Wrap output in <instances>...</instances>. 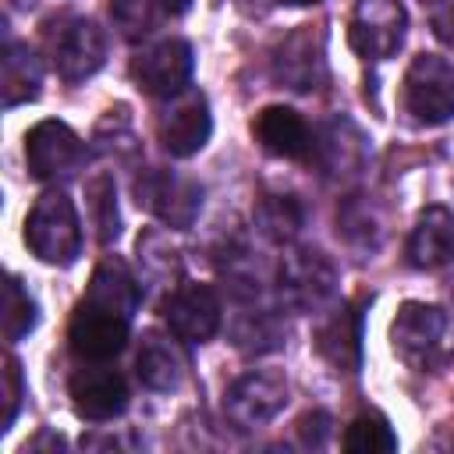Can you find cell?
I'll use <instances>...</instances> for the list:
<instances>
[{"label":"cell","instance_id":"27","mask_svg":"<svg viewBox=\"0 0 454 454\" xmlns=\"http://www.w3.org/2000/svg\"><path fill=\"white\" fill-rule=\"evenodd\" d=\"M35 319H39L35 298L25 291V284L18 277H7V284H4V337L11 344L21 340V337H28L32 326H35Z\"/></svg>","mask_w":454,"mask_h":454},{"label":"cell","instance_id":"13","mask_svg":"<svg viewBox=\"0 0 454 454\" xmlns=\"http://www.w3.org/2000/svg\"><path fill=\"white\" fill-rule=\"evenodd\" d=\"M195 57L184 39H160L131 60V78L145 96H177L192 78Z\"/></svg>","mask_w":454,"mask_h":454},{"label":"cell","instance_id":"33","mask_svg":"<svg viewBox=\"0 0 454 454\" xmlns=\"http://www.w3.org/2000/svg\"><path fill=\"white\" fill-rule=\"evenodd\" d=\"M433 32L440 35V43H447L454 50V4H447L443 11H436L433 18Z\"/></svg>","mask_w":454,"mask_h":454},{"label":"cell","instance_id":"2","mask_svg":"<svg viewBox=\"0 0 454 454\" xmlns=\"http://www.w3.org/2000/svg\"><path fill=\"white\" fill-rule=\"evenodd\" d=\"M447 330H450V319L440 305L404 301L390 323V348L415 372H433L450 355Z\"/></svg>","mask_w":454,"mask_h":454},{"label":"cell","instance_id":"4","mask_svg":"<svg viewBox=\"0 0 454 454\" xmlns=\"http://www.w3.org/2000/svg\"><path fill=\"white\" fill-rule=\"evenodd\" d=\"M46 53L64 82H85L106 60V35L92 18L71 14L46 28Z\"/></svg>","mask_w":454,"mask_h":454},{"label":"cell","instance_id":"35","mask_svg":"<svg viewBox=\"0 0 454 454\" xmlns=\"http://www.w3.org/2000/svg\"><path fill=\"white\" fill-rule=\"evenodd\" d=\"M277 4H284V7H312L319 0H277Z\"/></svg>","mask_w":454,"mask_h":454},{"label":"cell","instance_id":"12","mask_svg":"<svg viewBox=\"0 0 454 454\" xmlns=\"http://www.w3.org/2000/svg\"><path fill=\"white\" fill-rule=\"evenodd\" d=\"M128 323H131L128 316L82 298L74 305V316H71V326H67L71 351L78 358H85V362H106V358H114V355L124 351V344H128Z\"/></svg>","mask_w":454,"mask_h":454},{"label":"cell","instance_id":"15","mask_svg":"<svg viewBox=\"0 0 454 454\" xmlns=\"http://www.w3.org/2000/svg\"><path fill=\"white\" fill-rule=\"evenodd\" d=\"M365 156H369V142H365V135L358 131L355 121L333 117V121H326L316 131L312 160H316V167L330 181H351V177H358L362 167H365Z\"/></svg>","mask_w":454,"mask_h":454},{"label":"cell","instance_id":"32","mask_svg":"<svg viewBox=\"0 0 454 454\" xmlns=\"http://www.w3.org/2000/svg\"><path fill=\"white\" fill-rule=\"evenodd\" d=\"M294 433H298V440L305 443V447H319L323 440H326V433H330V415L326 411H305L298 422H294Z\"/></svg>","mask_w":454,"mask_h":454},{"label":"cell","instance_id":"23","mask_svg":"<svg viewBox=\"0 0 454 454\" xmlns=\"http://www.w3.org/2000/svg\"><path fill=\"white\" fill-rule=\"evenodd\" d=\"M252 216H255V227H259L270 241H277V245L294 241L298 231H301V223H305V209H301V202H298L294 195H273V192L259 195Z\"/></svg>","mask_w":454,"mask_h":454},{"label":"cell","instance_id":"16","mask_svg":"<svg viewBox=\"0 0 454 454\" xmlns=\"http://www.w3.org/2000/svg\"><path fill=\"white\" fill-rule=\"evenodd\" d=\"M71 404L89 422H110L128 408V383L117 369L89 365L71 376Z\"/></svg>","mask_w":454,"mask_h":454},{"label":"cell","instance_id":"17","mask_svg":"<svg viewBox=\"0 0 454 454\" xmlns=\"http://www.w3.org/2000/svg\"><path fill=\"white\" fill-rule=\"evenodd\" d=\"M252 135L255 142L284 160H312V142L316 135L309 131L305 117L291 106H262L252 121Z\"/></svg>","mask_w":454,"mask_h":454},{"label":"cell","instance_id":"3","mask_svg":"<svg viewBox=\"0 0 454 454\" xmlns=\"http://www.w3.org/2000/svg\"><path fill=\"white\" fill-rule=\"evenodd\" d=\"M277 294L291 312H323L337 301V266L319 248H291L277 270Z\"/></svg>","mask_w":454,"mask_h":454},{"label":"cell","instance_id":"26","mask_svg":"<svg viewBox=\"0 0 454 454\" xmlns=\"http://www.w3.org/2000/svg\"><path fill=\"white\" fill-rule=\"evenodd\" d=\"M394 447H397V436L380 411L358 415L344 433V450H351V454H387Z\"/></svg>","mask_w":454,"mask_h":454},{"label":"cell","instance_id":"6","mask_svg":"<svg viewBox=\"0 0 454 454\" xmlns=\"http://www.w3.org/2000/svg\"><path fill=\"white\" fill-rule=\"evenodd\" d=\"M404 106L419 124H447L454 117V67L436 53L411 57L404 71Z\"/></svg>","mask_w":454,"mask_h":454},{"label":"cell","instance_id":"28","mask_svg":"<svg viewBox=\"0 0 454 454\" xmlns=\"http://www.w3.org/2000/svg\"><path fill=\"white\" fill-rule=\"evenodd\" d=\"M231 333H234V344L245 348V351H270V348H277L284 340V330H280V323H277V316L270 309L241 312Z\"/></svg>","mask_w":454,"mask_h":454},{"label":"cell","instance_id":"10","mask_svg":"<svg viewBox=\"0 0 454 454\" xmlns=\"http://www.w3.org/2000/svg\"><path fill=\"white\" fill-rule=\"evenodd\" d=\"M213 135V117H209V103L199 89H181L177 96H167V106L156 117V138L160 145L184 160L195 156Z\"/></svg>","mask_w":454,"mask_h":454},{"label":"cell","instance_id":"14","mask_svg":"<svg viewBox=\"0 0 454 454\" xmlns=\"http://www.w3.org/2000/svg\"><path fill=\"white\" fill-rule=\"evenodd\" d=\"M170 333L184 344H206L220 330V298L209 284H181L163 301Z\"/></svg>","mask_w":454,"mask_h":454},{"label":"cell","instance_id":"34","mask_svg":"<svg viewBox=\"0 0 454 454\" xmlns=\"http://www.w3.org/2000/svg\"><path fill=\"white\" fill-rule=\"evenodd\" d=\"M156 4H160L163 14H184L192 7V0H156Z\"/></svg>","mask_w":454,"mask_h":454},{"label":"cell","instance_id":"19","mask_svg":"<svg viewBox=\"0 0 454 454\" xmlns=\"http://www.w3.org/2000/svg\"><path fill=\"white\" fill-rule=\"evenodd\" d=\"M408 262L415 270H440L454 262V213L443 206H429L419 213L408 234Z\"/></svg>","mask_w":454,"mask_h":454},{"label":"cell","instance_id":"31","mask_svg":"<svg viewBox=\"0 0 454 454\" xmlns=\"http://www.w3.org/2000/svg\"><path fill=\"white\" fill-rule=\"evenodd\" d=\"M21 394H25V387H21V365H18L14 355H7V362H4V429H11V422L18 419Z\"/></svg>","mask_w":454,"mask_h":454},{"label":"cell","instance_id":"22","mask_svg":"<svg viewBox=\"0 0 454 454\" xmlns=\"http://www.w3.org/2000/svg\"><path fill=\"white\" fill-rule=\"evenodd\" d=\"M85 298H89V301H96V305H106V309H114V312H121V316H128V319H131V312L138 309L142 291H138V284H135L131 270H128L117 255H106V259L96 266V273H92V280H89Z\"/></svg>","mask_w":454,"mask_h":454},{"label":"cell","instance_id":"5","mask_svg":"<svg viewBox=\"0 0 454 454\" xmlns=\"http://www.w3.org/2000/svg\"><path fill=\"white\" fill-rule=\"evenodd\" d=\"M135 199L167 227L188 231L202 209V184L177 170H142L135 177Z\"/></svg>","mask_w":454,"mask_h":454},{"label":"cell","instance_id":"20","mask_svg":"<svg viewBox=\"0 0 454 454\" xmlns=\"http://www.w3.org/2000/svg\"><path fill=\"white\" fill-rule=\"evenodd\" d=\"M135 372H138L142 387L163 394V390H177L184 383L188 362H184L177 340H170V333L145 330L142 348H138V358H135Z\"/></svg>","mask_w":454,"mask_h":454},{"label":"cell","instance_id":"25","mask_svg":"<svg viewBox=\"0 0 454 454\" xmlns=\"http://www.w3.org/2000/svg\"><path fill=\"white\" fill-rule=\"evenodd\" d=\"M337 234H340L351 248L372 252V248H380L383 227H380V216L372 213V206L351 199V202H344V206L337 209Z\"/></svg>","mask_w":454,"mask_h":454},{"label":"cell","instance_id":"11","mask_svg":"<svg viewBox=\"0 0 454 454\" xmlns=\"http://www.w3.org/2000/svg\"><path fill=\"white\" fill-rule=\"evenodd\" d=\"M273 82L291 92H312L326 78V46L316 25H298L273 50Z\"/></svg>","mask_w":454,"mask_h":454},{"label":"cell","instance_id":"18","mask_svg":"<svg viewBox=\"0 0 454 454\" xmlns=\"http://www.w3.org/2000/svg\"><path fill=\"white\" fill-rule=\"evenodd\" d=\"M316 351L337 372H358L362 365V312L358 305H337L330 319L316 330Z\"/></svg>","mask_w":454,"mask_h":454},{"label":"cell","instance_id":"21","mask_svg":"<svg viewBox=\"0 0 454 454\" xmlns=\"http://www.w3.org/2000/svg\"><path fill=\"white\" fill-rule=\"evenodd\" d=\"M43 85V64L39 57L28 50V43H7L4 60H0V92H4V106H21L32 103L39 96Z\"/></svg>","mask_w":454,"mask_h":454},{"label":"cell","instance_id":"1","mask_svg":"<svg viewBox=\"0 0 454 454\" xmlns=\"http://www.w3.org/2000/svg\"><path fill=\"white\" fill-rule=\"evenodd\" d=\"M25 245L50 266H71L82 255V223L64 192H43L25 216Z\"/></svg>","mask_w":454,"mask_h":454},{"label":"cell","instance_id":"24","mask_svg":"<svg viewBox=\"0 0 454 454\" xmlns=\"http://www.w3.org/2000/svg\"><path fill=\"white\" fill-rule=\"evenodd\" d=\"M85 202H89V220L96 227L99 245H114L121 234V213H117V188L110 174H96L85 184Z\"/></svg>","mask_w":454,"mask_h":454},{"label":"cell","instance_id":"8","mask_svg":"<svg viewBox=\"0 0 454 454\" xmlns=\"http://www.w3.org/2000/svg\"><path fill=\"white\" fill-rule=\"evenodd\" d=\"M89 149L64 121H39L25 135V163L39 181H60L85 167Z\"/></svg>","mask_w":454,"mask_h":454},{"label":"cell","instance_id":"29","mask_svg":"<svg viewBox=\"0 0 454 454\" xmlns=\"http://www.w3.org/2000/svg\"><path fill=\"white\" fill-rule=\"evenodd\" d=\"M156 11H160L156 0H114V4H110L114 25L121 28L124 39H142V35H149L153 25H156Z\"/></svg>","mask_w":454,"mask_h":454},{"label":"cell","instance_id":"7","mask_svg":"<svg viewBox=\"0 0 454 454\" xmlns=\"http://www.w3.org/2000/svg\"><path fill=\"white\" fill-rule=\"evenodd\" d=\"M408 14L401 0H355L348 21V43L362 60H387L401 50Z\"/></svg>","mask_w":454,"mask_h":454},{"label":"cell","instance_id":"30","mask_svg":"<svg viewBox=\"0 0 454 454\" xmlns=\"http://www.w3.org/2000/svg\"><path fill=\"white\" fill-rule=\"evenodd\" d=\"M138 262H142L153 277H163V280L174 277V273L181 270V262H177V248H170L167 238L156 234V231H149V234L138 238Z\"/></svg>","mask_w":454,"mask_h":454},{"label":"cell","instance_id":"9","mask_svg":"<svg viewBox=\"0 0 454 454\" xmlns=\"http://www.w3.org/2000/svg\"><path fill=\"white\" fill-rule=\"evenodd\" d=\"M287 404V380L280 372H245L223 394V415L234 429L252 433L273 422Z\"/></svg>","mask_w":454,"mask_h":454}]
</instances>
